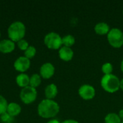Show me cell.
I'll return each instance as SVG.
<instances>
[{"mask_svg":"<svg viewBox=\"0 0 123 123\" xmlns=\"http://www.w3.org/2000/svg\"><path fill=\"white\" fill-rule=\"evenodd\" d=\"M107 40L112 48H121L123 45V32L117 27L112 28L107 34Z\"/></svg>","mask_w":123,"mask_h":123,"instance_id":"277c9868","label":"cell"},{"mask_svg":"<svg viewBox=\"0 0 123 123\" xmlns=\"http://www.w3.org/2000/svg\"><path fill=\"white\" fill-rule=\"evenodd\" d=\"M44 43L49 49L59 50L63 45L62 37L57 32H50L45 36Z\"/></svg>","mask_w":123,"mask_h":123,"instance_id":"5b68a950","label":"cell"},{"mask_svg":"<svg viewBox=\"0 0 123 123\" xmlns=\"http://www.w3.org/2000/svg\"><path fill=\"white\" fill-rule=\"evenodd\" d=\"M15 49V43L9 39H4L0 41V52L4 54L10 53Z\"/></svg>","mask_w":123,"mask_h":123,"instance_id":"8fae6325","label":"cell"},{"mask_svg":"<svg viewBox=\"0 0 123 123\" xmlns=\"http://www.w3.org/2000/svg\"><path fill=\"white\" fill-rule=\"evenodd\" d=\"M14 117L9 115L7 112H5L3 115H0L1 121L3 123H12L14 121Z\"/></svg>","mask_w":123,"mask_h":123,"instance_id":"7402d4cb","label":"cell"},{"mask_svg":"<svg viewBox=\"0 0 123 123\" xmlns=\"http://www.w3.org/2000/svg\"><path fill=\"white\" fill-rule=\"evenodd\" d=\"M110 25L104 22H98L95 26H94V31L95 32L99 35H105L109 33L110 31Z\"/></svg>","mask_w":123,"mask_h":123,"instance_id":"7c38bea8","label":"cell"},{"mask_svg":"<svg viewBox=\"0 0 123 123\" xmlns=\"http://www.w3.org/2000/svg\"><path fill=\"white\" fill-rule=\"evenodd\" d=\"M8 104L6 99L3 96L0 95V115L6 112Z\"/></svg>","mask_w":123,"mask_h":123,"instance_id":"ffe728a7","label":"cell"},{"mask_svg":"<svg viewBox=\"0 0 123 123\" xmlns=\"http://www.w3.org/2000/svg\"><path fill=\"white\" fill-rule=\"evenodd\" d=\"M105 123H121L122 120H120L118 114L115 112L109 113L105 117Z\"/></svg>","mask_w":123,"mask_h":123,"instance_id":"2e32d148","label":"cell"},{"mask_svg":"<svg viewBox=\"0 0 123 123\" xmlns=\"http://www.w3.org/2000/svg\"><path fill=\"white\" fill-rule=\"evenodd\" d=\"M37 92L36 89L30 86L22 88L19 94L21 101L25 105H30L34 102L37 99Z\"/></svg>","mask_w":123,"mask_h":123,"instance_id":"8992f818","label":"cell"},{"mask_svg":"<svg viewBox=\"0 0 123 123\" xmlns=\"http://www.w3.org/2000/svg\"><path fill=\"white\" fill-rule=\"evenodd\" d=\"M62 123H79L78 121H76V120H71V119H70V120H64L63 122Z\"/></svg>","mask_w":123,"mask_h":123,"instance_id":"cb8c5ba5","label":"cell"},{"mask_svg":"<svg viewBox=\"0 0 123 123\" xmlns=\"http://www.w3.org/2000/svg\"><path fill=\"white\" fill-rule=\"evenodd\" d=\"M123 123V122H122V123Z\"/></svg>","mask_w":123,"mask_h":123,"instance_id":"f546056e","label":"cell"},{"mask_svg":"<svg viewBox=\"0 0 123 123\" xmlns=\"http://www.w3.org/2000/svg\"><path fill=\"white\" fill-rule=\"evenodd\" d=\"M58 92V87L55 84H50L45 89V96L48 99H53L57 96Z\"/></svg>","mask_w":123,"mask_h":123,"instance_id":"4fadbf2b","label":"cell"},{"mask_svg":"<svg viewBox=\"0 0 123 123\" xmlns=\"http://www.w3.org/2000/svg\"><path fill=\"white\" fill-rule=\"evenodd\" d=\"M26 27L23 22L20 21H15L12 22L8 27L7 34L9 39L14 43L23 39L25 35Z\"/></svg>","mask_w":123,"mask_h":123,"instance_id":"7a4b0ae2","label":"cell"},{"mask_svg":"<svg viewBox=\"0 0 123 123\" xmlns=\"http://www.w3.org/2000/svg\"><path fill=\"white\" fill-rule=\"evenodd\" d=\"M55 74V67L51 63H43L40 68V75L44 79H50Z\"/></svg>","mask_w":123,"mask_h":123,"instance_id":"9c48e42d","label":"cell"},{"mask_svg":"<svg viewBox=\"0 0 123 123\" xmlns=\"http://www.w3.org/2000/svg\"><path fill=\"white\" fill-rule=\"evenodd\" d=\"M0 37H1V32H0Z\"/></svg>","mask_w":123,"mask_h":123,"instance_id":"f1b7e54d","label":"cell"},{"mask_svg":"<svg viewBox=\"0 0 123 123\" xmlns=\"http://www.w3.org/2000/svg\"><path fill=\"white\" fill-rule=\"evenodd\" d=\"M74 50L71 49V48L66 47V46H62L59 50H58V56L59 58L66 62L70 61L73 59L74 58Z\"/></svg>","mask_w":123,"mask_h":123,"instance_id":"30bf717a","label":"cell"},{"mask_svg":"<svg viewBox=\"0 0 123 123\" xmlns=\"http://www.w3.org/2000/svg\"><path fill=\"white\" fill-rule=\"evenodd\" d=\"M22 111V107L19 105L16 102H11L8 104L6 112L13 117L18 116Z\"/></svg>","mask_w":123,"mask_h":123,"instance_id":"5bb4252c","label":"cell"},{"mask_svg":"<svg viewBox=\"0 0 123 123\" xmlns=\"http://www.w3.org/2000/svg\"><path fill=\"white\" fill-rule=\"evenodd\" d=\"M30 67V60L25 56H20L17 58L14 63V69L21 74L27 71Z\"/></svg>","mask_w":123,"mask_h":123,"instance_id":"ba28073f","label":"cell"},{"mask_svg":"<svg viewBox=\"0 0 123 123\" xmlns=\"http://www.w3.org/2000/svg\"><path fill=\"white\" fill-rule=\"evenodd\" d=\"M120 69H121L122 72L123 73V59L122 60V61H121V63H120Z\"/></svg>","mask_w":123,"mask_h":123,"instance_id":"83f0119b","label":"cell"},{"mask_svg":"<svg viewBox=\"0 0 123 123\" xmlns=\"http://www.w3.org/2000/svg\"></svg>","mask_w":123,"mask_h":123,"instance_id":"4dcf8cb0","label":"cell"},{"mask_svg":"<svg viewBox=\"0 0 123 123\" xmlns=\"http://www.w3.org/2000/svg\"><path fill=\"white\" fill-rule=\"evenodd\" d=\"M118 115H119V117H120V120H122V122L123 121V109L122 110H120V112H119V113H118Z\"/></svg>","mask_w":123,"mask_h":123,"instance_id":"d4e9b609","label":"cell"},{"mask_svg":"<svg viewBox=\"0 0 123 123\" xmlns=\"http://www.w3.org/2000/svg\"><path fill=\"white\" fill-rule=\"evenodd\" d=\"M17 47L19 48V49L21 50H24V51H25L28 48V47L30 46L27 40H24V39L18 41L17 43Z\"/></svg>","mask_w":123,"mask_h":123,"instance_id":"603a6c76","label":"cell"},{"mask_svg":"<svg viewBox=\"0 0 123 123\" xmlns=\"http://www.w3.org/2000/svg\"><path fill=\"white\" fill-rule=\"evenodd\" d=\"M47 123H61L59 120H56V119H51L50 120H49Z\"/></svg>","mask_w":123,"mask_h":123,"instance_id":"484cf974","label":"cell"},{"mask_svg":"<svg viewBox=\"0 0 123 123\" xmlns=\"http://www.w3.org/2000/svg\"><path fill=\"white\" fill-rule=\"evenodd\" d=\"M100 84L102 89L108 93H115L120 89V80L112 74L104 75L100 81Z\"/></svg>","mask_w":123,"mask_h":123,"instance_id":"3957f363","label":"cell"},{"mask_svg":"<svg viewBox=\"0 0 123 123\" xmlns=\"http://www.w3.org/2000/svg\"><path fill=\"white\" fill-rule=\"evenodd\" d=\"M16 83L22 89L30 85V76L25 73L19 74L16 77Z\"/></svg>","mask_w":123,"mask_h":123,"instance_id":"9a60e30c","label":"cell"},{"mask_svg":"<svg viewBox=\"0 0 123 123\" xmlns=\"http://www.w3.org/2000/svg\"><path fill=\"white\" fill-rule=\"evenodd\" d=\"M76 43L75 37L71 35H67L62 37V44L63 46L71 48Z\"/></svg>","mask_w":123,"mask_h":123,"instance_id":"ac0fdd59","label":"cell"},{"mask_svg":"<svg viewBox=\"0 0 123 123\" xmlns=\"http://www.w3.org/2000/svg\"><path fill=\"white\" fill-rule=\"evenodd\" d=\"M36 48L32 46V45H30L28 47V48L24 52V54H25V57H26L28 59H31L32 58L35 57V55H36Z\"/></svg>","mask_w":123,"mask_h":123,"instance_id":"d6986e66","label":"cell"},{"mask_svg":"<svg viewBox=\"0 0 123 123\" xmlns=\"http://www.w3.org/2000/svg\"><path fill=\"white\" fill-rule=\"evenodd\" d=\"M79 95L84 100H91L96 95L94 87L90 84H83L79 89Z\"/></svg>","mask_w":123,"mask_h":123,"instance_id":"52a82bcc","label":"cell"},{"mask_svg":"<svg viewBox=\"0 0 123 123\" xmlns=\"http://www.w3.org/2000/svg\"><path fill=\"white\" fill-rule=\"evenodd\" d=\"M41 76L38 74H34L30 77V85L33 88L38 87L41 84Z\"/></svg>","mask_w":123,"mask_h":123,"instance_id":"e0dca14e","label":"cell"},{"mask_svg":"<svg viewBox=\"0 0 123 123\" xmlns=\"http://www.w3.org/2000/svg\"><path fill=\"white\" fill-rule=\"evenodd\" d=\"M120 89L123 91V79L120 80Z\"/></svg>","mask_w":123,"mask_h":123,"instance_id":"4316f807","label":"cell"},{"mask_svg":"<svg viewBox=\"0 0 123 123\" xmlns=\"http://www.w3.org/2000/svg\"><path fill=\"white\" fill-rule=\"evenodd\" d=\"M113 71V66L111 63H105L102 66V71L105 75L111 74Z\"/></svg>","mask_w":123,"mask_h":123,"instance_id":"44dd1931","label":"cell"},{"mask_svg":"<svg viewBox=\"0 0 123 123\" xmlns=\"http://www.w3.org/2000/svg\"><path fill=\"white\" fill-rule=\"evenodd\" d=\"M60 111V106L53 99H45L42 100L37 106V114L45 119L55 117Z\"/></svg>","mask_w":123,"mask_h":123,"instance_id":"6da1fadb","label":"cell"}]
</instances>
